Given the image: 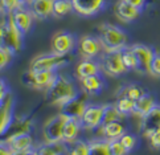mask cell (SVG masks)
I'll return each mask as SVG.
<instances>
[{
	"instance_id": "cell-8",
	"label": "cell",
	"mask_w": 160,
	"mask_h": 155,
	"mask_svg": "<svg viewBox=\"0 0 160 155\" xmlns=\"http://www.w3.org/2000/svg\"><path fill=\"white\" fill-rule=\"evenodd\" d=\"M13 94L8 91L3 100H0V138L7 135L11 125L13 122Z\"/></svg>"
},
{
	"instance_id": "cell-31",
	"label": "cell",
	"mask_w": 160,
	"mask_h": 155,
	"mask_svg": "<svg viewBox=\"0 0 160 155\" xmlns=\"http://www.w3.org/2000/svg\"><path fill=\"white\" fill-rule=\"evenodd\" d=\"M121 52H122L123 64H124L126 69H127V72L128 70H138V61H136V57L134 54L132 49H131V47H126Z\"/></svg>"
},
{
	"instance_id": "cell-23",
	"label": "cell",
	"mask_w": 160,
	"mask_h": 155,
	"mask_svg": "<svg viewBox=\"0 0 160 155\" xmlns=\"http://www.w3.org/2000/svg\"><path fill=\"white\" fill-rule=\"evenodd\" d=\"M81 84H82V89L86 94H99L105 86L103 78H102L101 74H95V76L83 78L81 80Z\"/></svg>"
},
{
	"instance_id": "cell-5",
	"label": "cell",
	"mask_w": 160,
	"mask_h": 155,
	"mask_svg": "<svg viewBox=\"0 0 160 155\" xmlns=\"http://www.w3.org/2000/svg\"><path fill=\"white\" fill-rule=\"evenodd\" d=\"M56 74V72H33L29 69L21 76V81L27 88L36 90H47L48 86L53 82Z\"/></svg>"
},
{
	"instance_id": "cell-44",
	"label": "cell",
	"mask_w": 160,
	"mask_h": 155,
	"mask_svg": "<svg viewBox=\"0 0 160 155\" xmlns=\"http://www.w3.org/2000/svg\"><path fill=\"white\" fill-rule=\"evenodd\" d=\"M28 155H37V150H35V148H33V150H31L29 152H28Z\"/></svg>"
},
{
	"instance_id": "cell-41",
	"label": "cell",
	"mask_w": 160,
	"mask_h": 155,
	"mask_svg": "<svg viewBox=\"0 0 160 155\" xmlns=\"http://www.w3.org/2000/svg\"><path fill=\"white\" fill-rule=\"evenodd\" d=\"M11 148L8 147V145L4 142H0V155H11Z\"/></svg>"
},
{
	"instance_id": "cell-29",
	"label": "cell",
	"mask_w": 160,
	"mask_h": 155,
	"mask_svg": "<svg viewBox=\"0 0 160 155\" xmlns=\"http://www.w3.org/2000/svg\"><path fill=\"white\" fill-rule=\"evenodd\" d=\"M147 91L142 88V86L139 85H127L124 86V88L121 90V94H119V97H126V98H130L132 101H136L138 98H140V97L143 94H146Z\"/></svg>"
},
{
	"instance_id": "cell-32",
	"label": "cell",
	"mask_w": 160,
	"mask_h": 155,
	"mask_svg": "<svg viewBox=\"0 0 160 155\" xmlns=\"http://www.w3.org/2000/svg\"><path fill=\"white\" fill-rule=\"evenodd\" d=\"M89 155H110L107 147V139H94L89 142Z\"/></svg>"
},
{
	"instance_id": "cell-25",
	"label": "cell",
	"mask_w": 160,
	"mask_h": 155,
	"mask_svg": "<svg viewBox=\"0 0 160 155\" xmlns=\"http://www.w3.org/2000/svg\"><path fill=\"white\" fill-rule=\"evenodd\" d=\"M36 150H37V155H66L68 143H65L64 141L56 143L47 142L45 145L40 146Z\"/></svg>"
},
{
	"instance_id": "cell-33",
	"label": "cell",
	"mask_w": 160,
	"mask_h": 155,
	"mask_svg": "<svg viewBox=\"0 0 160 155\" xmlns=\"http://www.w3.org/2000/svg\"><path fill=\"white\" fill-rule=\"evenodd\" d=\"M107 147H108V154L110 155H127V150L124 148V146L119 139L107 141Z\"/></svg>"
},
{
	"instance_id": "cell-15",
	"label": "cell",
	"mask_w": 160,
	"mask_h": 155,
	"mask_svg": "<svg viewBox=\"0 0 160 155\" xmlns=\"http://www.w3.org/2000/svg\"><path fill=\"white\" fill-rule=\"evenodd\" d=\"M76 48V39L69 32H58L52 39V49L58 54H69Z\"/></svg>"
},
{
	"instance_id": "cell-42",
	"label": "cell",
	"mask_w": 160,
	"mask_h": 155,
	"mask_svg": "<svg viewBox=\"0 0 160 155\" xmlns=\"http://www.w3.org/2000/svg\"><path fill=\"white\" fill-rule=\"evenodd\" d=\"M29 151H12L11 155H28Z\"/></svg>"
},
{
	"instance_id": "cell-46",
	"label": "cell",
	"mask_w": 160,
	"mask_h": 155,
	"mask_svg": "<svg viewBox=\"0 0 160 155\" xmlns=\"http://www.w3.org/2000/svg\"><path fill=\"white\" fill-rule=\"evenodd\" d=\"M159 131H160V127H159Z\"/></svg>"
},
{
	"instance_id": "cell-10",
	"label": "cell",
	"mask_w": 160,
	"mask_h": 155,
	"mask_svg": "<svg viewBox=\"0 0 160 155\" xmlns=\"http://www.w3.org/2000/svg\"><path fill=\"white\" fill-rule=\"evenodd\" d=\"M8 16H9V19L12 20L15 27L20 31V33L22 34V36H25V34L31 31L32 24H33V19H35V17H33L29 8H27L25 5H21V7L16 8L13 12L11 15H8Z\"/></svg>"
},
{
	"instance_id": "cell-13",
	"label": "cell",
	"mask_w": 160,
	"mask_h": 155,
	"mask_svg": "<svg viewBox=\"0 0 160 155\" xmlns=\"http://www.w3.org/2000/svg\"><path fill=\"white\" fill-rule=\"evenodd\" d=\"M74 11L81 16H94L105 9L107 0H72Z\"/></svg>"
},
{
	"instance_id": "cell-40",
	"label": "cell",
	"mask_w": 160,
	"mask_h": 155,
	"mask_svg": "<svg viewBox=\"0 0 160 155\" xmlns=\"http://www.w3.org/2000/svg\"><path fill=\"white\" fill-rule=\"evenodd\" d=\"M8 86H7V84L4 82V80L3 78H0V100H3L4 97H5V94L8 93Z\"/></svg>"
},
{
	"instance_id": "cell-17",
	"label": "cell",
	"mask_w": 160,
	"mask_h": 155,
	"mask_svg": "<svg viewBox=\"0 0 160 155\" xmlns=\"http://www.w3.org/2000/svg\"><path fill=\"white\" fill-rule=\"evenodd\" d=\"M159 127H160V105L156 103L152 107V110L142 118L140 130H142V134L148 138L155 131H158Z\"/></svg>"
},
{
	"instance_id": "cell-39",
	"label": "cell",
	"mask_w": 160,
	"mask_h": 155,
	"mask_svg": "<svg viewBox=\"0 0 160 155\" xmlns=\"http://www.w3.org/2000/svg\"><path fill=\"white\" fill-rule=\"evenodd\" d=\"M128 4H131L132 7H135V8H138V9H143L146 7V4H147V0H126Z\"/></svg>"
},
{
	"instance_id": "cell-4",
	"label": "cell",
	"mask_w": 160,
	"mask_h": 155,
	"mask_svg": "<svg viewBox=\"0 0 160 155\" xmlns=\"http://www.w3.org/2000/svg\"><path fill=\"white\" fill-rule=\"evenodd\" d=\"M69 62V54H58L56 52L36 56L31 61L29 69L33 72H56Z\"/></svg>"
},
{
	"instance_id": "cell-20",
	"label": "cell",
	"mask_w": 160,
	"mask_h": 155,
	"mask_svg": "<svg viewBox=\"0 0 160 155\" xmlns=\"http://www.w3.org/2000/svg\"><path fill=\"white\" fill-rule=\"evenodd\" d=\"M102 68L97 61L93 59H85L83 61L78 62V65L76 68V74L79 80H83L86 77L95 76V74H101Z\"/></svg>"
},
{
	"instance_id": "cell-14",
	"label": "cell",
	"mask_w": 160,
	"mask_h": 155,
	"mask_svg": "<svg viewBox=\"0 0 160 155\" xmlns=\"http://www.w3.org/2000/svg\"><path fill=\"white\" fill-rule=\"evenodd\" d=\"M78 50L83 59H94V57H97L101 53V50H103V48H102V44L98 37L86 34V36L81 37V40H79Z\"/></svg>"
},
{
	"instance_id": "cell-45",
	"label": "cell",
	"mask_w": 160,
	"mask_h": 155,
	"mask_svg": "<svg viewBox=\"0 0 160 155\" xmlns=\"http://www.w3.org/2000/svg\"><path fill=\"white\" fill-rule=\"evenodd\" d=\"M0 12H2V5H0Z\"/></svg>"
},
{
	"instance_id": "cell-36",
	"label": "cell",
	"mask_w": 160,
	"mask_h": 155,
	"mask_svg": "<svg viewBox=\"0 0 160 155\" xmlns=\"http://www.w3.org/2000/svg\"><path fill=\"white\" fill-rule=\"evenodd\" d=\"M148 73L151 74L152 77H156L160 78V53H155L153 59L150 64V69H148Z\"/></svg>"
},
{
	"instance_id": "cell-7",
	"label": "cell",
	"mask_w": 160,
	"mask_h": 155,
	"mask_svg": "<svg viewBox=\"0 0 160 155\" xmlns=\"http://www.w3.org/2000/svg\"><path fill=\"white\" fill-rule=\"evenodd\" d=\"M66 121V116L62 113L57 114L47 121V123L42 127V134L45 138V142L56 143L62 142V135H64V125Z\"/></svg>"
},
{
	"instance_id": "cell-3",
	"label": "cell",
	"mask_w": 160,
	"mask_h": 155,
	"mask_svg": "<svg viewBox=\"0 0 160 155\" xmlns=\"http://www.w3.org/2000/svg\"><path fill=\"white\" fill-rule=\"evenodd\" d=\"M22 37L24 36L15 27L9 16L0 21V48L2 49L12 56L16 54L21 50Z\"/></svg>"
},
{
	"instance_id": "cell-27",
	"label": "cell",
	"mask_w": 160,
	"mask_h": 155,
	"mask_svg": "<svg viewBox=\"0 0 160 155\" xmlns=\"http://www.w3.org/2000/svg\"><path fill=\"white\" fill-rule=\"evenodd\" d=\"M123 116L117 109L115 103H108L103 106V114H102V126L106 123L114 122V121H121Z\"/></svg>"
},
{
	"instance_id": "cell-2",
	"label": "cell",
	"mask_w": 160,
	"mask_h": 155,
	"mask_svg": "<svg viewBox=\"0 0 160 155\" xmlns=\"http://www.w3.org/2000/svg\"><path fill=\"white\" fill-rule=\"evenodd\" d=\"M98 39L105 52H118L127 47L128 36L119 27L105 23L98 28Z\"/></svg>"
},
{
	"instance_id": "cell-28",
	"label": "cell",
	"mask_w": 160,
	"mask_h": 155,
	"mask_svg": "<svg viewBox=\"0 0 160 155\" xmlns=\"http://www.w3.org/2000/svg\"><path fill=\"white\" fill-rule=\"evenodd\" d=\"M89 151H90L89 142L74 141L72 143H68L66 155H89Z\"/></svg>"
},
{
	"instance_id": "cell-24",
	"label": "cell",
	"mask_w": 160,
	"mask_h": 155,
	"mask_svg": "<svg viewBox=\"0 0 160 155\" xmlns=\"http://www.w3.org/2000/svg\"><path fill=\"white\" fill-rule=\"evenodd\" d=\"M101 130H102V134L105 135V138L107 141L119 139V138L126 133L124 125L121 122V121H114V122L106 123L103 126H101Z\"/></svg>"
},
{
	"instance_id": "cell-35",
	"label": "cell",
	"mask_w": 160,
	"mask_h": 155,
	"mask_svg": "<svg viewBox=\"0 0 160 155\" xmlns=\"http://www.w3.org/2000/svg\"><path fill=\"white\" fill-rule=\"evenodd\" d=\"M119 141H121V143L124 146L126 150H127V152H130V151L136 146V137L132 135V134L124 133L121 138H119Z\"/></svg>"
},
{
	"instance_id": "cell-22",
	"label": "cell",
	"mask_w": 160,
	"mask_h": 155,
	"mask_svg": "<svg viewBox=\"0 0 160 155\" xmlns=\"http://www.w3.org/2000/svg\"><path fill=\"white\" fill-rule=\"evenodd\" d=\"M156 105L155 97L151 96L150 93L143 94L140 98L135 101V107H134V114L140 118H143L147 113H150L152 110V107Z\"/></svg>"
},
{
	"instance_id": "cell-12",
	"label": "cell",
	"mask_w": 160,
	"mask_h": 155,
	"mask_svg": "<svg viewBox=\"0 0 160 155\" xmlns=\"http://www.w3.org/2000/svg\"><path fill=\"white\" fill-rule=\"evenodd\" d=\"M131 49H132L134 54L136 57V61H138V70L136 72H139L142 74L148 73L150 64L156 52L153 50V48L144 45V44H134V45H131Z\"/></svg>"
},
{
	"instance_id": "cell-19",
	"label": "cell",
	"mask_w": 160,
	"mask_h": 155,
	"mask_svg": "<svg viewBox=\"0 0 160 155\" xmlns=\"http://www.w3.org/2000/svg\"><path fill=\"white\" fill-rule=\"evenodd\" d=\"M140 12H142L140 9L132 7L126 0H119L115 4V15L119 20H122L124 23H131L136 20L139 17Z\"/></svg>"
},
{
	"instance_id": "cell-21",
	"label": "cell",
	"mask_w": 160,
	"mask_h": 155,
	"mask_svg": "<svg viewBox=\"0 0 160 155\" xmlns=\"http://www.w3.org/2000/svg\"><path fill=\"white\" fill-rule=\"evenodd\" d=\"M81 129H82L81 119L66 117L65 125H64V135H62V141H64L65 143H72L74 141H77Z\"/></svg>"
},
{
	"instance_id": "cell-9",
	"label": "cell",
	"mask_w": 160,
	"mask_h": 155,
	"mask_svg": "<svg viewBox=\"0 0 160 155\" xmlns=\"http://www.w3.org/2000/svg\"><path fill=\"white\" fill-rule=\"evenodd\" d=\"M88 105L89 103H88L86 93H85V91H78L74 98H72L68 103L61 106V113L66 117L81 119L82 114H83Z\"/></svg>"
},
{
	"instance_id": "cell-6",
	"label": "cell",
	"mask_w": 160,
	"mask_h": 155,
	"mask_svg": "<svg viewBox=\"0 0 160 155\" xmlns=\"http://www.w3.org/2000/svg\"><path fill=\"white\" fill-rule=\"evenodd\" d=\"M101 68L106 74L111 77H117L127 72L123 60H122V52H105L101 60Z\"/></svg>"
},
{
	"instance_id": "cell-11",
	"label": "cell",
	"mask_w": 160,
	"mask_h": 155,
	"mask_svg": "<svg viewBox=\"0 0 160 155\" xmlns=\"http://www.w3.org/2000/svg\"><path fill=\"white\" fill-rule=\"evenodd\" d=\"M102 114H103V105H94L89 103L81 117V125L83 129L94 130L102 126Z\"/></svg>"
},
{
	"instance_id": "cell-37",
	"label": "cell",
	"mask_w": 160,
	"mask_h": 155,
	"mask_svg": "<svg viewBox=\"0 0 160 155\" xmlns=\"http://www.w3.org/2000/svg\"><path fill=\"white\" fill-rule=\"evenodd\" d=\"M11 57H12V54H9L8 52H5L4 49L0 48V70H3L11 62Z\"/></svg>"
},
{
	"instance_id": "cell-30",
	"label": "cell",
	"mask_w": 160,
	"mask_h": 155,
	"mask_svg": "<svg viewBox=\"0 0 160 155\" xmlns=\"http://www.w3.org/2000/svg\"><path fill=\"white\" fill-rule=\"evenodd\" d=\"M115 106L123 117H127V116L134 114L135 101L130 100V98H126V97H119V98L117 100V102H115Z\"/></svg>"
},
{
	"instance_id": "cell-18",
	"label": "cell",
	"mask_w": 160,
	"mask_h": 155,
	"mask_svg": "<svg viewBox=\"0 0 160 155\" xmlns=\"http://www.w3.org/2000/svg\"><path fill=\"white\" fill-rule=\"evenodd\" d=\"M33 17L38 20H45L52 16L53 0H32L28 5Z\"/></svg>"
},
{
	"instance_id": "cell-16",
	"label": "cell",
	"mask_w": 160,
	"mask_h": 155,
	"mask_svg": "<svg viewBox=\"0 0 160 155\" xmlns=\"http://www.w3.org/2000/svg\"><path fill=\"white\" fill-rule=\"evenodd\" d=\"M5 143L11 151H31L33 150V137L29 133L9 134L5 138Z\"/></svg>"
},
{
	"instance_id": "cell-38",
	"label": "cell",
	"mask_w": 160,
	"mask_h": 155,
	"mask_svg": "<svg viewBox=\"0 0 160 155\" xmlns=\"http://www.w3.org/2000/svg\"><path fill=\"white\" fill-rule=\"evenodd\" d=\"M148 141H150L151 146L153 148H160V131H155L152 135L148 137Z\"/></svg>"
},
{
	"instance_id": "cell-43",
	"label": "cell",
	"mask_w": 160,
	"mask_h": 155,
	"mask_svg": "<svg viewBox=\"0 0 160 155\" xmlns=\"http://www.w3.org/2000/svg\"><path fill=\"white\" fill-rule=\"evenodd\" d=\"M31 2H32V0H20V3H21L22 5H25V7H27V5H29Z\"/></svg>"
},
{
	"instance_id": "cell-26",
	"label": "cell",
	"mask_w": 160,
	"mask_h": 155,
	"mask_svg": "<svg viewBox=\"0 0 160 155\" xmlns=\"http://www.w3.org/2000/svg\"><path fill=\"white\" fill-rule=\"evenodd\" d=\"M72 11H74L72 0H53L52 16L57 17V19H61V17L68 16Z\"/></svg>"
},
{
	"instance_id": "cell-34",
	"label": "cell",
	"mask_w": 160,
	"mask_h": 155,
	"mask_svg": "<svg viewBox=\"0 0 160 155\" xmlns=\"http://www.w3.org/2000/svg\"><path fill=\"white\" fill-rule=\"evenodd\" d=\"M0 5H2V12L8 16L22 4L20 3V0H0Z\"/></svg>"
},
{
	"instance_id": "cell-1",
	"label": "cell",
	"mask_w": 160,
	"mask_h": 155,
	"mask_svg": "<svg viewBox=\"0 0 160 155\" xmlns=\"http://www.w3.org/2000/svg\"><path fill=\"white\" fill-rule=\"evenodd\" d=\"M78 90L68 77L62 76V74H56L53 82L48 86L45 90V101L49 105L62 106L68 103L72 98L77 96Z\"/></svg>"
}]
</instances>
